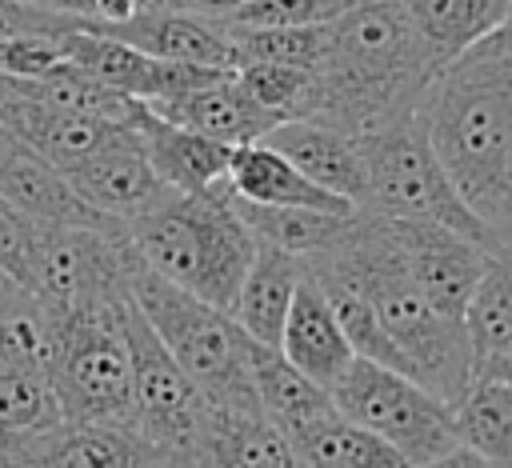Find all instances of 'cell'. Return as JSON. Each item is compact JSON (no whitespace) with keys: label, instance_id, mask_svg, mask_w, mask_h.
Wrapping results in <instances>:
<instances>
[{"label":"cell","instance_id":"6da1fadb","mask_svg":"<svg viewBox=\"0 0 512 468\" xmlns=\"http://www.w3.org/2000/svg\"><path fill=\"white\" fill-rule=\"evenodd\" d=\"M420 124L464 208L512 248V40L492 32L436 68Z\"/></svg>","mask_w":512,"mask_h":468},{"label":"cell","instance_id":"7a4b0ae2","mask_svg":"<svg viewBox=\"0 0 512 468\" xmlns=\"http://www.w3.org/2000/svg\"><path fill=\"white\" fill-rule=\"evenodd\" d=\"M436 68L400 0H356L324 24L304 120L348 136L376 132L420 112Z\"/></svg>","mask_w":512,"mask_h":468},{"label":"cell","instance_id":"3957f363","mask_svg":"<svg viewBox=\"0 0 512 468\" xmlns=\"http://www.w3.org/2000/svg\"><path fill=\"white\" fill-rule=\"evenodd\" d=\"M320 260L340 268L364 292L388 344L396 348L404 372L416 384L436 392L444 404H456L468 392V384L476 380V364H472L464 328L448 324L432 312V304L412 284V276L388 236V224L380 216L356 212L344 240L332 244L328 252H320Z\"/></svg>","mask_w":512,"mask_h":468},{"label":"cell","instance_id":"277c9868","mask_svg":"<svg viewBox=\"0 0 512 468\" xmlns=\"http://www.w3.org/2000/svg\"><path fill=\"white\" fill-rule=\"evenodd\" d=\"M124 236L156 276L224 312L256 256V240L228 204L224 184L204 196H164L144 216L128 220Z\"/></svg>","mask_w":512,"mask_h":468},{"label":"cell","instance_id":"5b68a950","mask_svg":"<svg viewBox=\"0 0 512 468\" xmlns=\"http://www.w3.org/2000/svg\"><path fill=\"white\" fill-rule=\"evenodd\" d=\"M124 292L208 408H260L252 384V340L224 308L168 284L136 252L124 268Z\"/></svg>","mask_w":512,"mask_h":468},{"label":"cell","instance_id":"8992f818","mask_svg":"<svg viewBox=\"0 0 512 468\" xmlns=\"http://www.w3.org/2000/svg\"><path fill=\"white\" fill-rule=\"evenodd\" d=\"M124 296L120 288L64 312H40L48 328V384L64 420L132 428Z\"/></svg>","mask_w":512,"mask_h":468},{"label":"cell","instance_id":"52a82bcc","mask_svg":"<svg viewBox=\"0 0 512 468\" xmlns=\"http://www.w3.org/2000/svg\"><path fill=\"white\" fill-rule=\"evenodd\" d=\"M356 140H360L364 184H368L360 212H372V216H384V220L440 224V228H452V232L468 236L484 252H504L496 244V236L464 208V200L448 184L440 160L428 148L420 112L404 116L396 124H384L376 132H364Z\"/></svg>","mask_w":512,"mask_h":468},{"label":"cell","instance_id":"ba28073f","mask_svg":"<svg viewBox=\"0 0 512 468\" xmlns=\"http://www.w3.org/2000/svg\"><path fill=\"white\" fill-rule=\"evenodd\" d=\"M328 396L344 420L380 436L408 460V468H420L456 448L452 404H444L404 372L380 368L372 360H352Z\"/></svg>","mask_w":512,"mask_h":468},{"label":"cell","instance_id":"9c48e42d","mask_svg":"<svg viewBox=\"0 0 512 468\" xmlns=\"http://www.w3.org/2000/svg\"><path fill=\"white\" fill-rule=\"evenodd\" d=\"M124 344L132 364V428L160 456H192L208 404L128 296H124Z\"/></svg>","mask_w":512,"mask_h":468},{"label":"cell","instance_id":"30bf717a","mask_svg":"<svg viewBox=\"0 0 512 468\" xmlns=\"http://www.w3.org/2000/svg\"><path fill=\"white\" fill-rule=\"evenodd\" d=\"M384 224H388V236L404 260L412 284L432 304V312L448 324H460L464 304H468L492 252H484L468 236L440 228V224H420V220H384Z\"/></svg>","mask_w":512,"mask_h":468},{"label":"cell","instance_id":"8fae6325","mask_svg":"<svg viewBox=\"0 0 512 468\" xmlns=\"http://www.w3.org/2000/svg\"><path fill=\"white\" fill-rule=\"evenodd\" d=\"M64 180L96 216L116 220V224H128V220L144 216L148 208H156L164 196H172L156 180L132 128L124 136H116L108 148H100L92 160H84L80 168L64 172Z\"/></svg>","mask_w":512,"mask_h":468},{"label":"cell","instance_id":"7c38bea8","mask_svg":"<svg viewBox=\"0 0 512 468\" xmlns=\"http://www.w3.org/2000/svg\"><path fill=\"white\" fill-rule=\"evenodd\" d=\"M92 24V20H88ZM96 28V24H92ZM112 40H124L128 48L152 56V60H172V64H196V68H216V72H236V48L224 32L220 20L196 16L184 8L152 4L136 20L116 24V28H96Z\"/></svg>","mask_w":512,"mask_h":468},{"label":"cell","instance_id":"4fadbf2b","mask_svg":"<svg viewBox=\"0 0 512 468\" xmlns=\"http://www.w3.org/2000/svg\"><path fill=\"white\" fill-rule=\"evenodd\" d=\"M0 128L20 140L28 152H36L56 172H72L84 160H92L100 148H108L116 136H124V124H108L84 112L48 108L40 100L24 96H0Z\"/></svg>","mask_w":512,"mask_h":468},{"label":"cell","instance_id":"5bb4252c","mask_svg":"<svg viewBox=\"0 0 512 468\" xmlns=\"http://www.w3.org/2000/svg\"><path fill=\"white\" fill-rule=\"evenodd\" d=\"M0 452L24 456L36 468H152L160 460V452L136 428L76 424V420H60Z\"/></svg>","mask_w":512,"mask_h":468},{"label":"cell","instance_id":"9a60e30c","mask_svg":"<svg viewBox=\"0 0 512 468\" xmlns=\"http://www.w3.org/2000/svg\"><path fill=\"white\" fill-rule=\"evenodd\" d=\"M264 144L276 148L304 180H312L328 196L352 204L356 212L364 208L368 184H364V156L356 136L316 120H284L264 136Z\"/></svg>","mask_w":512,"mask_h":468},{"label":"cell","instance_id":"2e32d148","mask_svg":"<svg viewBox=\"0 0 512 468\" xmlns=\"http://www.w3.org/2000/svg\"><path fill=\"white\" fill-rule=\"evenodd\" d=\"M188 460L196 468H308L260 408H204Z\"/></svg>","mask_w":512,"mask_h":468},{"label":"cell","instance_id":"e0dca14e","mask_svg":"<svg viewBox=\"0 0 512 468\" xmlns=\"http://www.w3.org/2000/svg\"><path fill=\"white\" fill-rule=\"evenodd\" d=\"M148 112H156L160 120L168 124H180L196 136H208L216 144H228V148H240V144H256L264 140L280 120L268 116L236 80V72H220L216 80L184 92V96H172V100H156V104H144Z\"/></svg>","mask_w":512,"mask_h":468},{"label":"cell","instance_id":"ac0fdd59","mask_svg":"<svg viewBox=\"0 0 512 468\" xmlns=\"http://www.w3.org/2000/svg\"><path fill=\"white\" fill-rule=\"evenodd\" d=\"M0 196L24 212L36 224H68V228H124L116 220L96 216L64 180V172H56L52 164H44L36 152H28L20 140H12L0 128Z\"/></svg>","mask_w":512,"mask_h":468},{"label":"cell","instance_id":"d6986e66","mask_svg":"<svg viewBox=\"0 0 512 468\" xmlns=\"http://www.w3.org/2000/svg\"><path fill=\"white\" fill-rule=\"evenodd\" d=\"M132 132H136L156 180L168 192L204 196V192L224 184L228 156H232L228 144H216L208 136H196V132L180 128V124H168L148 108H140V116L132 120Z\"/></svg>","mask_w":512,"mask_h":468},{"label":"cell","instance_id":"ffe728a7","mask_svg":"<svg viewBox=\"0 0 512 468\" xmlns=\"http://www.w3.org/2000/svg\"><path fill=\"white\" fill-rule=\"evenodd\" d=\"M300 376H308L312 384H320L324 392H332V384L344 376V368L356 360L336 316H332V304L324 296V288L308 276H300V288L292 296V308H288V320H284V332H280V348H276Z\"/></svg>","mask_w":512,"mask_h":468},{"label":"cell","instance_id":"44dd1931","mask_svg":"<svg viewBox=\"0 0 512 468\" xmlns=\"http://www.w3.org/2000/svg\"><path fill=\"white\" fill-rule=\"evenodd\" d=\"M224 188L236 200L264 204V208H304V212H328V216H352L356 212L352 204H344V200L328 196L324 188H316L312 180H304L264 140L232 148L228 172H224Z\"/></svg>","mask_w":512,"mask_h":468},{"label":"cell","instance_id":"7402d4cb","mask_svg":"<svg viewBox=\"0 0 512 468\" xmlns=\"http://www.w3.org/2000/svg\"><path fill=\"white\" fill-rule=\"evenodd\" d=\"M304 260L284 256L268 244H256V256L236 288V300L228 316L240 324V332L260 348H280V332L292 308V296L300 288Z\"/></svg>","mask_w":512,"mask_h":468},{"label":"cell","instance_id":"603a6c76","mask_svg":"<svg viewBox=\"0 0 512 468\" xmlns=\"http://www.w3.org/2000/svg\"><path fill=\"white\" fill-rule=\"evenodd\" d=\"M252 384H256V404L260 412L288 436L296 440L304 428H312L316 420L332 416L336 404L332 396L312 384L308 376H300L276 348H260L252 344Z\"/></svg>","mask_w":512,"mask_h":468},{"label":"cell","instance_id":"cb8c5ba5","mask_svg":"<svg viewBox=\"0 0 512 468\" xmlns=\"http://www.w3.org/2000/svg\"><path fill=\"white\" fill-rule=\"evenodd\" d=\"M400 4L440 64L476 48L480 40L500 32L512 16V0H400Z\"/></svg>","mask_w":512,"mask_h":468},{"label":"cell","instance_id":"d4e9b609","mask_svg":"<svg viewBox=\"0 0 512 468\" xmlns=\"http://www.w3.org/2000/svg\"><path fill=\"white\" fill-rule=\"evenodd\" d=\"M228 204L236 208V216L244 220V228L252 232L256 244H268L296 260H312V256L328 252L332 244H340L356 216V212L328 216V212H304V208H264V204H244L232 192H228Z\"/></svg>","mask_w":512,"mask_h":468},{"label":"cell","instance_id":"484cf974","mask_svg":"<svg viewBox=\"0 0 512 468\" xmlns=\"http://www.w3.org/2000/svg\"><path fill=\"white\" fill-rule=\"evenodd\" d=\"M464 340L472 348V364L484 368L512 352V248L492 252L468 304H464Z\"/></svg>","mask_w":512,"mask_h":468},{"label":"cell","instance_id":"4316f807","mask_svg":"<svg viewBox=\"0 0 512 468\" xmlns=\"http://www.w3.org/2000/svg\"><path fill=\"white\" fill-rule=\"evenodd\" d=\"M292 444L308 468H408V460L396 448H388L380 436L364 432L360 424L344 420L340 412L316 420Z\"/></svg>","mask_w":512,"mask_h":468},{"label":"cell","instance_id":"83f0119b","mask_svg":"<svg viewBox=\"0 0 512 468\" xmlns=\"http://www.w3.org/2000/svg\"><path fill=\"white\" fill-rule=\"evenodd\" d=\"M456 444L512 468V388L496 380H472L452 404Z\"/></svg>","mask_w":512,"mask_h":468},{"label":"cell","instance_id":"f1b7e54d","mask_svg":"<svg viewBox=\"0 0 512 468\" xmlns=\"http://www.w3.org/2000/svg\"><path fill=\"white\" fill-rule=\"evenodd\" d=\"M224 32L236 48V68L240 64H288V68L312 72L320 60V44H324V24L320 28H236V24H224Z\"/></svg>","mask_w":512,"mask_h":468},{"label":"cell","instance_id":"f546056e","mask_svg":"<svg viewBox=\"0 0 512 468\" xmlns=\"http://www.w3.org/2000/svg\"><path fill=\"white\" fill-rule=\"evenodd\" d=\"M240 88L280 124L284 120H304L308 116V96H312V72L308 68H288V64H240L236 68Z\"/></svg>","mask_w":512,"mask_h":468},{"label":"cell","instance_id":"4dcf8cb0","mask_svg":"<svg viewBox=\"0 0 512 468\" xmlns=\"http://www.w3.org/2000/svg\"><path fill=\"white\" fill-rule=\"evenodd\" d=\"M356 0H248L240 12L224 16L236 28H320L348 12Z\"/></svg>","mask_w":512,"mask_h":468},{"label":"cell","instance_id":"1f68e13d","mask_svg":"<svg viewBox=\"0 0 512 468\" xmlns=\"http://www.w3.org/2000/svg\"><path fill=\"white\" fill-rule=\"evenodd\" d=\"M80 24H84V20L48 12V8L28 4V0H0V40H20V36H48V40H60L64 32H72V28H80Z\"/></svg>","mask_w":512,"mask_h":468},{"label":"cell","instance_id":"d6a6232c","mask_svg":"<svg viewBox=\"0 0 512 468\" xmlns=\"http://www.w3.org/2000/svg\"><path fill=\"white\" fill-rule=\"evenodd\" d=\"M40 224L28 220L24 212H16L4 196H0V272L8 280H16L24 288L28 280V260H32V244H36Z\"/></svg>","mask_w":512,"mask_h":468},{"label":"cell","instance_id":"836d02e7","mask_svg":"<svg viewBox=\"0 0 512 468\" xmlns=\"http://www.w3.org/2000/svg\"><path fill=\"white\" fill-rule=\"evenodd\" d=\"M144 8H152L148 0H92V24L96 28H116V24H128L136 20Z\"/></svg>","mask_w":512,"mask_h":468},{"label":"cell","instance_id":"e575fe53","mask_svg":"<svg viewBox=\"0 0 512 468\" xmlns=\"http://www.w3.org/2000/svg\"><path fill=\"white\" fill-rule=\"evenodd\" d=\"M420 468H508V464H496V460H488V456H480V452L456 444V448H448L444 456H436V460H428V464H420Z\"/></svg>","mask_w":512,"mask_h":468},{"label":"cell","instance_id":"d590c367","mask_svg":"<svg viewBox=\"0 0 512 468\" xmlns=\"http://www.w3.org/2000/svg\"><path fill=\"white\" fill-rule=\"evenodd\" d=\"M248 0H172L168 8H184V12H196V16H212V20H224L232 12H240Z\"/></svg>","mask_w":512,"mask_h":468},{"label":"cell","instance_id":"8d00e7d4","mask_svg":"<svg viewBox=\"0 0 512 468\" xmlns=\"http://www.w3.org/2000/svg\"><path fill=\"white\" fill-rule=\"evenodd\" d=\"M36 300L16 284V280H8L4 272H0V320L4 316H20V312H28Z\"/></svg>","mask_w":512,"mask_h":468},{"label":"cell","instance_id":"74e56055","mask_svg":"<svg viewBox=\"0 0 512 468\" xmlns=\"http://www.w3.org/2000/svg\"><path fill=\"white\" fill-rule=\"evenodd\" d=\"M28 4H40V8L60 12V16H76V20L92 16V0H28Z\"/></svg>","mask_w":512,"mask_h":468},{"label":"cell","instance_id":"f35d334b","mask_svg":"<svg viewBox=\"0 0 512 468\" xmlns=\"http://www.w3.org/2000/svg\"><path fill=\"white\" fill-rule=\"evenodd\" d=\"M476 380H496V384L512 388V352L500 356V360H488L484 368H476Z\"/></svg>","mask_w":512,"mask_h":468},{"label":"cell","instance_id":"ab89813d","mask_svg":"<svg viewBox=\"0 0 512 468\" xmlns=\"http://www.w3.org/2000/svg\"><path fill=\"white\" fill-rule=\"evenodd\" d=\"M152 468H196V464H192L188 456H160Z\"/></svg>","mask_w":512,"mask_h":468},{"label":"cell","instance_id":"60d3db41","mask_svg":"<svg viewBox=\"0 0 512 468\" xmlns=\"http://www.w3.org/2000/svg\"><path fill=\"white\" fill-rule=\"evenodd\" d=\"M0 468H36L32 460H24V456H12V452H0Z\"/></svg>","mask_w":512,"mask_h":468},{"label":"cell","instance_id":"b9f144b4","mask_svg":"<svg viewBox=\"0 0 512 468\" xmlns=\"http://www.w3.org/2000/svg\"><path fill=\"white\" fill-rule=\"evenodd\" d=\"M504 36H508V40H512V20H508V24H504Z\"/></svg>","mask_w":512,"mask_h":468},{"label":"cell","instance_id":"7bdbcfd3","mask_svg":"<svg viewBox=\"0 0 512 468\" xmlns=\"http://www.w3.org/2000/svg\"><path fill=\"white\" fill-rule=\"evenodd\" d=\"M148 4H172V0H148Z\"/></svg>","mask_w":512,"mask_h":468},{"label":"cell","instance_id":"ee69618b","mask_svg":"<svg viewBox=\"0 0 512 468\" xmlns=\"http://www.w3.org/2000/svg\"><path fill=\"white\" fill-rule=\"evenodd\" d=\"M508 20H512V16H508Z\"/></svg>","mask_w":512,"mask_h":468}]
</instances>
